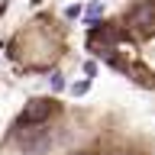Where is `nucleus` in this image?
<instances>
[{"mask_svg":"<svg viewBox=\"0 0 155 155\" xmlns=\"http://www.w3.org/2000/svg\"><path fill=\"white\" fill-rule=\"evenodd\" d=\"M0 155H155V129L110 104L36 94L7 126Z\"/></svg>","mask_w":155,"mask_h":155,"instance_id":"nucleus-1","label":"nucleus"},{"mask_svg":"<svg viewBox=\"0 0 155 155\" xmlns=\"http://www.w3.org/2000/svg\"><path fill=\"white\" fill-rule=\"evenodd\" d=\"M87 48L116 74L155 94V0H126L87 32Z\"/></svg>","mask_w":155,"mask_h":155,"instance_id":"nucleus-2","label":"nucleus"},{"mask_svg":"<svg viewBox=\"0 0 155 155\" xmlns=\"http://www.w3.org/2000/svg\"><path fill=\"white\" fill-rule=\"evenodd\" d=\"M65 26L68 23L48 16V13H36L26 26L19 29V36L13 39L10 58H13L26 74H52V71L61 68L68 61V55L74 52Z\"/></svg>","mask_w":155,"mask_h":155,"instance_id":"nucleus-3","label":"nucleus"}]
</instances>
